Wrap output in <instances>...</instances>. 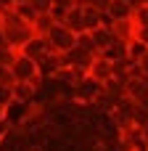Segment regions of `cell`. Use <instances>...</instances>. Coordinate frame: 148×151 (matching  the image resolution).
Instances as JSON below:
<instances>
[{"label":"cell","instance_id":"ac0fdd59","mask_svg":"<svg viewBox=\"0 0 148 151\" xmlns=\"http://www.w3.org/2000/svg\"><path fill=\"white\" fill-rule=\"evenodd\" d=\"M13 104V93H11V88L8 85H0V109H8Z\"/></svg>","mask_w":148,"mask_h":151},{"label":"cell","instance_id":"7c38bea8","mask_svg":"<svg viewBox=\"0 0 148 151\" xmlns=\"http://www.w3.org/2000/svg\"><path fill=\"white\" fill-rule=\"evenodd\" d=\"M87 35H90L93 45L98 48V53H103V50L114 42V32H111V29H106V27H98V29H93V32H87Z\"/></svg>","mask_w":148,"mask_h":151},{"label":"cell","instance_id":"277c9868","mask_svg":"<svg viewBox=\"0 0 148 151\" xmlns=\"http://www.w3.org/2000/svg\"><path fill=\"white\" fill-rule=\"evenodd\" d=\"M8 72H11V77H13V82H32L40 72H37V64L32 61V58H26V56H16L13 58V64L8 66Z\"/></svg>","mask_w":148,"mask_h":151},{"label":"cell","instance_id":"8992f818","mask_svg":"<svg viewBox=\"0 0 148 151\" xmlns=\"http://www.w3.org/2000/svg\"><path fill=\"white\" fill-rule=\"evenodd\" d=\"M37 64V72H40V77H45V80H53L61 69H64V61H61V56L58 53H45L40 61H34Z\"/></svg>","mask_w":148,"mask_h":151},{"label":"cell","instance_id":"30bf717a","mask_svg":"<svg viewBox=\"0 0 148 151\" xmlns=\"http://www.w3.org/2000/svg\"><path fill=\"white\" fill-rule=\"evenodd\" d=\"M87 77H93L95 82H101V85H103L106 80H111V64H109L106 58H101V56H98V58L90 64V69H87Z\"/></svg>","mask_w":148,"mask_h":151},{"label":"cell","instance_id":"7402d4cb","mask_svg":"<svg viewBox=\"0 0 148 151\" xmlns=\"http://www.w3.org/2000/svg\"><path fill=\"white\" fill-rule=\"evenodd\" d=\"M53 8H61V11H69V8H74V0H53Z\"/></svg>","mask_w":148,"mask_h":151},{"label":"cell","instance_id":"4fadbf2b","mask_svg":"<svg viewBox=\"0 0 148 151\" xmlns=\"http://www.w3.org/2000/svg\"><path fill=\"white\" fill-rule=\"evenodd\" d=\"M101 93H103L106 98H111L114 104L122 101V98H127V96H124V82H119V80H114V77L106 80V82L101 85Z\"/></svg>","mask_w":148,"mask_h":151},{"label":"cell","instance_id":"f1b7e54d","mask_svg":"<svg viewBox=\"0 0 148 151\" xmlns=\"http://www.w3.org/2000/svg\"><path fill=\"white\" fill-rule=\"evenodd\" d=\"M0 119H5V109H0Z\"/></svg>","mask_w":148,"mask_h":151},{"label":"cell","instance_id":"d4e9b609","mask_svg":"<svg viewBox=\"0 0 148 151\" xmlns=\"http://www.w3.org/2000/svg\"><path fill=\"white\" fill-rule=\"evenodd\" d=\"M138 130H140V141H143V146H146V151H148V122H146V125H140Z\"/></svg>","mask_w":148,"mask_h":151},{"label":"cell","instance_id":"44dd1931","mask_svg":"<svg viewBox=\"0 0 148 151\" xmlns=\"http://www.w3.org/2000/svg\"><path fill=\"white\" fill-rule=\"evenodd\" d=\"M132 40L143 42V45L148 48V27H135V35H132Z\"/></svg>","mask_w":148,"mask_h":151},{"label":"cell","instance_id":"4dcf8cb0","mask_svg":"<svg viewBox=\"0 0 148 151\" xmlns=\"http://www.w3.org/2000/svg\"><path fill=\"white\" fill-rule=\"evenodd\" d=\"M143 3H148V0H143Z\"/></svg>","mask_w":148,"mask_h":151},{"label":"cell","instance_id":"2e32d148","mask_svg":"<svg viewBox=\"0 0 148 151\" xmlns=\"http://www.w3.org/2000/svg\"><path fill=\"white\" fill-rule=\"evenodd\" d=\"M16 56H19V50H13V48H0V69H8Z\"/></svg>","mask_w":148,"mask_h":151},{"label":"cell","instance_id":"e0dca14e","mask_svg":"<svg viewBox=\"0 0 148 151\" xmlns=\"http://www.w3.org/2000/svg\"><path fill=\"white\" fill-rule=\"evenodd\" d=\"M132 24H135V27H148V3L140 5V8L132 13Z\"/></svg>","mask_w":148,"mask_h":151},{"label":"cell","instance_id":"9c48e42d","mask_svg":"<svg viewBox=\"0 0 148 151\" xmlns=\"http://www.w3.org/2000/svg\"><path fill=\"white\" fill-rule=\"evenodd\" d=\"M132 8L124 3V0H111V5H109V11H106V16L111 19V24H119V21H132Z\"/></svg>","mask_w":148,"mask_h":151},{"label":"cell","instance_id":"ba28073f","mask_svg":"<svg viewBox=\"0 0 148 151\" xmlns=\"http://www.w3.org/2000/svg\"><path fill=\"white\" fill-rule=\"evenodd\" d=\"M19 53H21V56H26V58H32V61H40L45 53H50V48H48L45 37H37V35H34V37H32V40H29Z\"/></svg>","mask_w":148,"mask_h":151},{"label":"cell","instance_id":"8fae6325","mask_svg":"<svg viewBox=\"0 0 148 151\" xmlns=\"http://www.w3.org/2000/svg\"><path fill=\"white\" fill-rule=\"evenodd\" d=\"M64 27L66 29H71L74 35H82L85 32V19H82V8H69L66 11V19H64Z\"/></svg>","mask_w":148,"mask_h":151},{"label":"cell","instance_id":"484cf974","mask_svg":"<svg viewBox=\"0 0 148 151\" xmlns=\"http://www.w3.org/2000/svg\"><path fill=\"white\" fill-rule=\"evenodd\" d=\"M11 8H13V0H0V13H5Z\"/></svg>","mask_w":148,"mask_h":151},{"label":"cell","instance_id":"4316f807","mask_svg":"<svg viewBox=\"0 0 148 151\" xmlns=\"http://www.w3.org/2000/svg\"><path fill=\"white\" fill-rule=\"evenodd\" d=\"M124 3H127V5H130V8H132V11H138V8H140V5H146V3H143V0H124Z\"/></svg>","mask_w":148,"mask_h":151},{"label":"cell","instance_id":"3957f363","mask_svg":"<svg viewBox=\"0 0 148 151\" xmlns=\"http://www.w3.org/2000/svg\"><path fill=\"white\" fill-rule=\"evenodd\" d=\"M98 96H101V82H95L93 77H85L71 88V101L82 106H93Z\"/></svg>","mask_w":148,"mask_h":151},{"label":"cell","instance_id":"5bb4252c","mask_svg":"<svg viewBox=\"0 0 148 151\" xmlns=\"http://www.w3.org/2000/svg\"><path fill=\"white\" fill-rule=\"evenodd\" d=\"M148 48L143 45V42H138V40H130L127 42V61L130 64H138L140 58H143V53H146Z\"/></svg>","mask_w":148,"mask_h":151},{"label":"cell","instance_id":"52a82bcc","mask_svg":"<svg viewBox=\"0 0 148 151\" xmlns=\"http://www.w3.org/2000/svg\"><path fill=\"white\" fill-rule=\"evenodd\" d=\"M11 93H13V104H19V106H32L37 98V90L29 82H13Z\"/></svg>","mask_w":148,"mask_h":151},{"label":"cell","instance_id":"6da1fadb","mask_svg":"<svg viewBox=\"0 0 148 151\" xmlns=\"http://www.w3.org/2000/svg\"><path fill=\"white\" fill-rule=\"evenodd\" d=\"M0 29H3V35H5L8 48H13V50H21V48L34 37L32 24L21 21V19L13 13V8H11V11H5V13L0 16Z\"/></svg>","mask_w":148,"mask_h":151},{"label":"cell","instance_id":"ffe728a7","mask_svg":"<svg viewBox=\"0 0 148 151\" xmlns=\"http://www.w3.org/2000/svg\"><path fill=\"white\" fill-rule=\"evenodd\" d=\"M109 5H111V0H90V5H87V8H93V11H98V13L103 16V13L109 11Z\"/></svg>","mask_w":148,"mask_h":151},{"label":"cell","instance_id":"83f0119b","mask_svg":"<svg viewBox=\"0 0 148 151\" xmlns=\"http://www.w3.org/2000/svg\"><path fill=\"white\" fill-rule=\"evenodd\" d=\"M0 48H8V42H5V35H3V29H0Z\"/></svg>","mask_w":148,"mask_h":151},{"label":"cell","instance_id":"f546056e","mask_svg":"<svg viewBox=\"0 0 148 151\" xmlns=\"http://www.w3.org/2000/svg\"><path fill=\"white\" fill-rule=\"evenodd\" d=\"M19 3H26V0H13V5H19Z\"/></svg>","mask_w":148,"mask_h":151},{"label":"cell","instance_id":"9a60e30c","mask_svg":"<svg viewBox=\"0 0 148 151\" xmlns=\"http://www.w3.org/2000/svg\"><path fill=\"white\" fill-rule=\"evenodd\" d=\"M13 13H16L21 21H26V24H32V21H34V16H37V11H34L29 3H19V5H13Z\"/></svg>","mask_w":148,"mask_h":151},{"label":"cell","instance_id":"d6986e66","mask_svg":"<svg viewBox=\"0 0 148 151\" xmlns=\"http://www.w3.org/2000/svg\"><path fill=\"white\" fill-rule=\"evenodd\" d=\"M26 3H29L37 13H48V11H50V5H53V0H26Z\"/></svg>","mask_w":148,"mask_h":151},{"label":"cell","instance_id":"cb8c5ba5","mask_svg":"<svg viewBox=\"0 0 148 151\" xmlns=\"http://www.w3.org/2000/svg\"><path fill=\"white\" fill-rule=\"evenodd\" d=\"M138 66H140V74H143V77H148V50L143 53V58L138 61Z\"/></svg>","mask_w":148,"mask_h":151},{"label":"cell","instance_id":"5b68a950","mask_svg":"<svg viewBox=\"0 0 148 151\" xmlns=\"http://www.w3.org/2000/svg\"><path fill=\"white\" fill-rule=\"evenodd\" d=\"M124 96H127L132 104L146 101V98H148V77H143V74L130 77V80L124 82Z\"/></svg>","mask_w":148,"mask_h":151},{"label":"cell","instance_id":"1f68e13d","mask_svg":"<svg viewBox=\"0 0 148 151\" xmlns=\"http://www.w3.org/2000/svg\"><path fill=\"white\" fill-rule=\"evenodd\" d=\"M0 16H3V13H0Z\"/></svg>","mask_w":148,"mask_h":151},{"label":"cell","instance_id":"7a4b0ae2","mask_svg":"<svg viewBox=\"0 0 148 151\" xmlns=\"http://www.w3.org/2000/svg\"><path fill=\"white\" fill-rule=\"evenodd\" d=\"M45 42H48L50 53L64 56V53H69V50L77 45V35H74L71 29H66L64 24H53V27L48 29V35H45Z\"/></svg>","mask_w":148,"mask_h":151},{"label":"cell","instance_id":"603a6c76","mask_svg":"<svg viewBox=\"0 0 148 151\" xmlns=\"http://www.w3.org/2000/svg\"><path fill=\"white\" fill-rule=\"evenodd\" d=\"M11 130H13V127H11L5 119H0V141H5V138L11 135Z\"/></svg>","mask_w":148,"mask_h":151}]
</instances>
